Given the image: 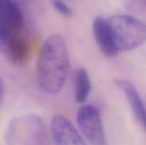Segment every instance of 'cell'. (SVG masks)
I'll list each match as a JSON object with an SVG mask.
<instances>
[{
    "instance_id": "6da1fadb",
    "label": "cell",
    "mask_w": 146,
    "mask_h": 145,
    "mask_svg": "<svg viewBox=\"0 0 146 145\" xmlns=\"http://www.w3.org/2000/svg\"><path fill=\"white\" fill-rule=\"evenodd\" d=\"M70 66L68 47L58 34L49 36L39 51L36 63L38 85L47 94L58 93L65 84Z\"/></svg>"
},
{
    "instance_id": "7a4b0ae2",
    "label": "cell",
    "mask_w": 146,
    "mask_h": 145,
    "mask_svg": "<svg viewBox=\"0 0 146 145\" xmlns=\"http://www.w3.org/2000/svg\"><path fill=\"white\" fill-rule=\"evenodd\" d=\"M107 21L118 52L135 49L146 41V24L138 18L118 14L107 18Z\"/></svg>"
},
{
    "instance_id": "3957f363",
    "label": "cell",
    "mask_w": 146,
    "mask_h": 145,
    "mask_svg": "<svg viewBox=\"0 0 146 145\" xmlns=\"http://www.w3.org/2000/svg\"><path fill=\"white\" fill-rule=\"evenodd\" d=\"M28 37L22 9L16 0H0V44Z\"/></svg>"
},
{
    "instance_id": "277c9868",
    "label": "cell",
    "mask_w": 146,
    "mask_h": 145,
    "mask_svg": "<svg viewBox=\"0 0 146 145\" xmlns=\"http://www.w3.org/2000/svg\"><path fill=\"white\" fill-rule=\"evenodd\" d=\"M76 121L78 128L92 145H108L101 110L91 104L84 105L78 109Z\"/></svg>"
},
{
    "instance_id": "5b68a950",
    "label": "cell",
    "mask_w": 146,
    "mask_h": 145,
    "mask_svg": "<svg viewBox=\"0 0 146 145\" xmlns=\"http://www.w3.org/2000/svg\"><path fill=\"white\" fill-rule=\"evenodd\" d=\"M50 131L55 145H86L78 130L64 115L53 117Z\"/></svg>"
},
{
    "instance_id": "8992f818",
    "label": "cell",
    "mask_w": 146,
    "mask_h": 145,
    "mask_svg": "<svg viewBox=\"0 0 146 145\" xmlns=\"http://www.w3.org/2000/svg\"><path fill=\"white\" fill-rule=\"evenodd\" d=\"M114 82L126 98L133 115L143 129L146 136V107L138 90L128 80L117 78L114 80Z\"/></svg>"
},
{
    "instance_id": "52a82bcc",
    "label": "cell",
    "mask_w": 146,
    "mask_h": 145,
    "mask_svg": "<svg viewBox=\"0 0 146 145\" xmlns=\"http://www.w3.org/2000/svg\"><path fill=\"white\" fill-rule=\"evenodd\" d=\"M93 34L100 51L105 56L112 58L118 54L107 18L97 16L93 21Z\"/></svg>"
},
{
    "instance_id": "ba28073f",
    "label": "cell",
    "mask_w": 146,
    "mask_h": 145,
    "mask_svg": "<svg viewBox=\"0 0 146 145\" xmlns=\"http://www.w3.org/2000/svg\"><path fill=\"white\" fill-rule=\"evenodd\" d=\"M75 100L78 103H84L91 91V81L88 72L84 68H78L73 75Z\"/></svg>"
},
{
    "instance_id": "9c48e42d",
    "label": "cell",
    "mask_w": 146,
    "mask_h": 145,
    "mask_svg": "<svg viewBox=\"0 0 146 145\" xmlns=\"http://www.w3.org/2000/svg\"><path fill=\"white\" fill-rule=\"evenodd\" d=\"M51 3L56 11L65 17H70L73 15L71 7L63 0H51Z\"/></svg>"
},
{
    "instance_id": "30bf717a",
    "label": "cell",
    "mask_w": 146,
    "mask_h": 145,
    "mask_svg": "<svg viewBox=\"0 0 146 145\" xmlns=\"http://www.w3.org/2000/svg\"><path fill=\"white\" fill-rule=\"evenodd\" d=\"M124 7L131 11H141L146 7V0H121Z\"/></svg>"
}]
</instances>
